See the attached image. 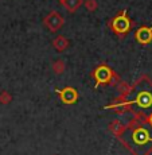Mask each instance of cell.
I'll list each match as a JSON object with an SVG mask.
<instances>
[{"instance_id": "cell-1", "label": "cell", "mask_w": 152, "mask_h": 155, "mask_svg": "<svg viewBox=\"0 0 152 155\" xmlns=\"http://www.w3.org/2000/svg\"><path fill=\"white\" fill-rule=\"evenodd\" d=\"M131 26H132V23H131L129 18L127 16V11L125 10L120 15H117V16L113 18L112 22H111L112 30L118 35H124L125 32H128L129 28H131Z\"/></svg>"}, {"instance_id": "cell-2", "label": "cell", "mask_w": 152, "mask_h": 155, "mask_svg": "<svg viewBox=\"0 0 152 155\" xmlns=\"http://www.w3.org/2000/svg\"><path fill=\"white\" fill-rule=\"evenodd\" d=\"M113 70L111 69L109 66H106V65H101V66H98L96 70H94L93 76L94 78H96L97 81V85L98 84H109L113 77Z\"/></svg>"}, {"instance_id": "cell-3", "label": "cell", "mask_w": 152, "mask_h": 155, "mask_svg": "<svg viewBox=\"0 0 152 155\" xmlns=\"http://www.w3.org/2000/svg\"><path fill=\"white\" fill-rule=\"evenodd\" d=\"M44 25L47 26V28H49L50 31L54 32L63 26V18H62V15L59 12H57V11H51V12L44 18Z\"/></svg>"}, {"instance_id": "cell-4", "label": "cell", "mask_w": 152, "mask_h": 155, "mask_svg": "<svg viewBox=\"0 0 152 155\" xmlns=\"http://www.w3.org/2000/svg\"><path fill=\"white\" fill-rule=\"evenodd\" d=\"M132 139H133V142H135L136 144L143 146V144H147V143L151 140V136H150V132H148L145 128L139 127V128H136V130L133 131Z\"/></svg>"}, {"instance_id": "cell-5", "label": "cell", "mask_w": 152, "mask_h": 155, "mask_svg": "<svg viewBox=\"0 0 152 155\" xmlns=\"http://www.w3.org/2000/svg\"><path fill=\"white\" fill-rule=\"evenodd\" d=\"M57 92L59 93L61 100L63 101L65 104H74L78 100V93H77V91L74 88H70V86L62 89V91H57Z\"/></svg>"}, {"instance_id": "cell-6", "label": "cell", "mask_w": 152, "mask_h": 155, "mask_svg": "<svg viewBox=\"0 0 152 155\" xmlns=\"http://www.w3.org/2000/svg\"><path fill=\"white\" fill-rule=\"evenodd\" d=\"M135 104H137L141 109H150L152 107V93L150 92H139L137 97L133 101Z\"/></svg>"}, {"instance_id": "cell-7", "label": "cell", "mask_w": 152, "mask_h": 155, "mask_svg": "<svg viewBox=\"0 0 152 155\" xmlns=\"http://www.w3.org/2000/svg\"><path fill=\"white\" fill-rule=\"evenodd\" d=\"M139 43L147 45L152 41V27H140L135 34Z\"/></svg>"}, {"instance_id": "cell-8", "label": "cell", "mask_w": 152, "mask_h": 155, "mask_svg": "<svg viewBox=\"0 0 152 155\" xmlns=\"http://www.w3.org/2000/svg\"><path fill=\"white\" fill-rule=\"evenodd\" d=\"M53 46L55 47V50H58V51H65V50L67 49V46H69V41H67V38H65L63 35H59V37H57L54 41H53Z\"/></svg>"}, {"instance_id": "cell-9", "label": "cell", "mask_w": 152, "mask_h": 155, "mask_svg": "<svg viewBox=\"0 0 152 155\" xmlns=\"http://www.w3.org/2000/svg\"><path fill=\"white\" fill-rule=\"evenodd\" d=\"M109 130H111L116 136H120V135H123V132L125 130V126L121 123L120 120H113L112 123L109 124Z\"/></svg>"}, {"instance_id": "cell-10", "label": "cell", "mask_w": 152, "mask_h": 155, "mask_svg": "<svg viewBox=\"0 0 152 155\" xmlns=\"http://www.w3.org/2000/svg\"><path fill=\"white\" fill-rule=\"evenodd\" d=\"M62 4L66 7L67 11L74 12V11H77L79 7H81L82 0H63V2H62Z\"/></svg>"}, {"instance_id": "cell-11", "label": "cell", "mask_w": 152, "mask_h": 155, "mask_svg": "<svg viewBox=\"0 0 152 155\" xmlns=\"http://www.w3.org/2000/svg\"><path fill=\"white\" fill-rule=\"evenodd\" d=\"M53 70L55 74H62L65 71V62L63 59H55L53 64Z\"/></svg>"}, {"instance_id": "cell-12", "label": "cell", "mask_w": 152, "mask_h": 155, "mask_svg": "<svg viewBox=\"0 0 152 155\" xmlns=\"http://www.w3.org/2000/svg\"><path fill=\"white\" fill-rule=\"evenodd\" d=\"M118 91H120L121 96H128V94L131 93V86L128 84H125V82H120V84L117 85Z\"/></svg>"}, {"instance_id": "cell-13", "label": "cell", "mask_w": 152, "mask_h": 155, "mask_svg": "<svg viewBox=\"0 0 152 155\" xmlns=\"http://www.w3.org/2000/svg\"><path fill=\"white\" fill-rule=\"evenodd\" d=\"M12 100V96H11L10 93H8V92H2V93H0V104H10V101Z\"/></svg>"}, {"instance_id": "cell-14", "label": "cell", "mask_w": 152, "mask_h": 155, "mask_svg": "<svg viewBox=\"0 0 152 155\" xmlns=\"http://www.w3.org/2000/svg\"><path fill=\"white\" fill-rule=\"evenodd\" d=\"M85 5H86V10L94 11L97 8V2L96 0H88V2H85Z\"/></svg>"}, {"instance_id": "cell-15", "label": "cell", "mask_w": 152, "mask_h": 155, "mask_svg": "<svg viewBox=\"0 0 152 155\" xmlns=\"http://www.w3.org/2000/svg\"><path fill=\"white\" fill-rule=\"evenodd\" d=\"M148 121H150V124L152 126V113H151V116H150V117H148Z\"/></svg>"}, {"instance_id": "cell-16", "label": "cell", "mask_w": 152, "mask_h": 155, "mask_svg": "<svg viewBox=\"0 0 152 155\" xmlns=\"http://www.w3.org/2000/svg\"><path fill=\"white\" fill-rule=\"evenodd\" d=\"M59 2H61V3H62V2H63V0H59Z\"/></svg>"}]
</instances>
